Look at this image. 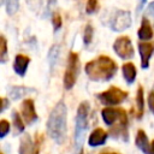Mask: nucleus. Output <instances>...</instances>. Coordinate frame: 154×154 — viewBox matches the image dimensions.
I'll use <instances>...</instances> for the list:
<instances>
[{
  "label": "nucleus",
  "mask_w": 154,
  "mask_h": 154,
  "mask_svg": "<svg viewBox=\"0 0 154 154\" xmlns=\"http://www.w3.org/2000/svg\"><path fill=\"white\" fill-rule=\"evenodd\" d=\"M22 116H23L24 120L28 124H31L37 119V114L35 112L34 101L31 99H26V100L23 101V103H22Z\"/></svg>",
  "instance_id": "9d476101"
},
{
  "label": "nucleus",
  "mask_w": 154,
  "mask_h": 154,
  "mask_svg": "<svg viewBox=\"0 0 154 154\" xmlns=\"http://www.w3.org/2000/svg\"><path fill=\"white\" fill-rule=\"evenodd\" d=\"M38 146L34 144L29 135H24L19 144V154H38Z\"/></svg>",
  "instance_id": "9b49d317"
},
{
  "label": "nucleus",
  "mask_w": 154,
  "mask_h": 154,
  "mask_svg": "<svg viewBox=\"0 0 154 154\" xmlns=\"http://www.w3.org/2000/svg\"><path fill=\"white\" fill-rule=\"evenodd\" d=\"M29 90L28 89H25V88H23V87H14V88H12L11 89V91H10V94L12 95V97L13 99H18V97H22L25 93H28Z\"/></svg>",
  "instance_id": "412c9836"
},
{
  "label": "nucleus",
  "mask_w": 154,
  "mask_h": 154,
  "mask_svg": "<svg viewBox=\"0 0 154 154\" xmlns=\"http://www.w3.org/2000/svg\"><path fill=\"white\" fill-rule=\"evenodd\" d=\"M29 63H30V59H29L26 55L18 54V55H16L14 64H13V69H14V71H16L19 76H24L25 72H26V69H28Z\"/></svg>",
  "instance_id": "4468645a"
},
{
  "label": "nucleus",
  "mask_w": 154,
  "mask_h": 154,
  "mask_svg": "<svg viewBox=\"0 0 154 154\" xmlns=\"http://www.w3.org/2000/svg\"><path fill=\"white\" fill-rule=\"evenodd\" d=\"M140 48V54H141V64L143 69H147L149 65V59L150 55L154 52V45L148 43V42H142L138 45Z\"/></svg>",
  "instance_id": "f8f14e48"
},
{
  "label": "nucleus",
  "mask_w": 154,
  "mask_h": 154,
  "mask_svg": "<svg viewBox=\"0 0 154 154\" xmlns=\"http://www.w3.org/2000/svg\"><path fill=\"white\" fill-rule=\"evenodd\" d=\"M148 154H154V141L150 143V147H149V152Z\"/></svg>",
  "instance_id": "7c9ffc66"
},
{
  "label": "nucleus",
  "mask_w": 154,
  "mask_h": 154,
  "mask_svg": "<svg viewBox=\"0 0 154 154\" xmlns=\"http://www.w3.org/2000/svg\"><path fill=\"white\" fill-rule=\"evenodd\" d=\"M136 103H137V117L141 118L144 111V100H143V89L140 87L137 90V96H136Z\"/></svg>",
  "instance_id": "a211bd4d"
},
{
  "label": "nucleus",
  "mask_w": 154,
  "mask_h": 154,
  "mask_svg": "<svg viewBox=\"0 0 154 154\" xmlns=\"http://www.w3.org/2000/svg\"><path fill=\"white\" fill-rule=\"evenodd\" d=\"M117 72V64L109 58L101 55L85 65V73L93 81H108Z\"/></svg>",
  "instance_id": "f03ea898"
},
{
  "label": "nucleus",
  "mask_w": 154,
  "mask_h": 154,
  "mask_svg": "<svg viewBox=\"0 0 154 154\" xmlns=\"http://www.w3.org/2000/svg\"><path fill=\"white\" fill-rule=\"evenodd\" d=\"M131 25V14L128 11H117L111 20V28L116 31H122Z\"/></svg>",
  "instance_id": "6e6552de"
},
{
  "label": "nucleus",
  "mask_w": 154,
  "mask_h": 154,
  "mask_svg": "<svg viewBox=\"0 0 154 154\" xmlns=\"http://www.w3.org/2000/svg\"><path fill=\"white\" fill-rule=\"evenodd\" d=\"M88 113H89V103L87 101H83L78 106L77 116H76V128H75L76 150H81L83 141H84V134L88 128Z\"/></svg>",
  "instance_id": "7ed1b4c3"
},
{
  "label": "nucleus",
  "mask_w": 154,
  "mask_h": 154,
  "mask_svg": "<svg viewBox=\"0 0 154 154\" xmlns=\"http://www.w3.org/2000/svg\"><path fill=\"white\" fill-rule=\"evenodd\" d=\"M96 6H97V0H88V1H87V6H85L87 13H93V12H95Z\"/></svg>",
  "instance_id": "393cba45"
},
{
  "label": "nucleus",
  "mask_w": 154,
  "mask_h": 154,
  "mask_svg": "<svg viewBox=\"0 0 154 154\" xmlns=\"http://www.w3.org/2000/svg\"><path fill=\"white\" fill-rule=\"evenodd\" d=\"M138 37L141 40H144V41H148V40H150L153 37L152 25L149 24V20L147 18H143V20H142L141 28L138 30Z\"/></svg>",
  "instance_id": "2eb2a0df"
},
{
  "label": "nucleus",
  "mask_w": 154,
  "mask_h": 154,
  "mask_svg": "<svg viewBox=\"0 0 154 154\" xmlns=\"http://www.w3.org/2000/svg\"><path fill=\"white\" fill-rule=\"evenodd\" d=\"M101 114H102L103 122H105L107 125H112V124H114L117 120H120L124 116H126V113H125L124 109H122V108L114 109V108H111V107L103 108L102 112H101Z\"/></svg>",
  "instance_id": "1a4fd4ad"
},
{
  "label": "nucleus",
  "mask_w": 154,
  "mask_h": 154,
  "mask_svg": "<svg viewBox=\"0 0 154 154\" xmlns=\"http://www.w3.org/2000/svg\"><path fill=\"white\" fill-rule=\"evenodd\" d=\"M144 1H146V0H141V5H140V7H141V6L144 4Z\"/></svg>",
  "instance_id": "473e14b6"
},
{
  "label": "nucleus",
  "mask_w": 154,
  "mask_h": 154,
  "mask_svg": "<svg viewBox=\"0 0 154 154\" xmlns=\"http://www.w3.org/2000/svg\"><path fill=\"white\" fill-rule=\"evenodd\" d=\"M6 53H7V45H6V38L1 36V61L4 63L6 59Z\"/></svg>",
  "instance_id": "bb28decb"
},
{
  "label": "nucleus",
  "mask_w": 154,
  "mask_h": 154,
  "mask_svg": "<svg viewBox=\"0 0 154 154\" xmlns=\"http://www.w3.org/2000/svg\"><path fill=\"white\" fill-rule=\"evenodd\" d=\"M106 138H107V132H106L103 129L97 128V129H95V130L90 134L89 140H88V143H89L91 147L101 146V144L105 143Z\"/></svg>",
  "instance_id": "ddd939ff"
},
{
  "label": "nucleus",
  "mask_w": 154,
  "mask_h": 154,
  "mask_svg": "<svg viewBox=\"0 0 154 154\" xmlns=\"http://www.w3.org/2000/svg\"><path fill=\"white\" fill-rule=\"evenodd\" d=\"M1 102H2V107H1V112L6 108V105H7V100L6 99H1Z\"/></svg>",
  "instance_id": "c756f323"
},
{
  "label": "nucleus",
  "mask_w": 154,
  "mask_h": 154,
  "mask_svg": "<svg viewBox=\"0 0 154 154\" xmlns=\"http://www.w3.org/2000/svg\"><path fill=\"white\" fill-rule=\"evenodd\" d=\"M13 123L16 125V129L19 132L24 130V124H23V122H22V119H20V117H19V114L17 112H13Z\"/></svg>",
  "instance_id": "5701e85b"
},
{
  "label": "nucleus",
  "mask_w": 154,
  "mask_h": 154,
  "mask_svg": "<svg viewBox=\"0 0 154 154\" xmlns=\"http://www.w3.org/2000/svg\"><path fill=\"white\" fill-rule=\"evenodd\" d=\"M148 105H149L150 111L154 113V91H152L148 96Z\"/></svg>",
  "instance_id": "cd10ccee"
},
{
  "label": "nucleus",
  "mask_w": 154,
  "mask_h": 154,
  "mask_svg": "<svg viewBox=\"0 0 154 154\" xmlns=\"http://www.w3.org/2000/svg\"><path fill=\"white\" fill-rule=\"evenodd\" d=\"M100 101L105 105H118L120 102H123L126 96H128V93L126 91H123L122 89L119 88H116V87H112L109 88L108 90L101 93L97 95Z\"/></svg>",
  "instance_id": "39448f33"
},
{
  "label": "nucleus",
  "mask_w": 154,
  "mask_h": 154,
  "mask_svg": "<svg viewBox=\"0 0 154 154\" xmlns=\"http://www.w3.org/2000/svg\"><path fill=\"white\" fill-rule=\"evenodd\" d=\"M78 73V55L77 53L71 52L69 55L67 69L64 76V85L66 89H71L76 83V77Z\"/></svg>",
  "instance_id": "20e7f679"
},
{
  "label": "nucleus",
  "mask_w": 154,
  "mask_h": 154,
  "mask_svg": "<svg viewBox=\"0 0 154 154\" xmlns=\"http://www.w3.org/2000/svg\"><path fill=\"white\" fill-rule=\"evenodd\" d=\"M101 154H120V153H114V152H111V153H101Z\"/></svg>",
  "instance_id": "2f4dec72"
},
{
  "label": "nucleus",
  "mask_w": 154,
  "mask_h": 154,
  "mask_svg": "<svg viewBox=\"0 0 154 154\" xmlns=\"http://www.w3.org/2000/svg\"><path fill=\"white\" fill-rule=\"evenodd\" d=\"M26 4L32 12L42 18H46L51 13L52 6L55 5V0H26Z\"/></svg>",
  "instance_id": "0eeeda50"
},
{
  "label": "nucleus",
  "mask_w": 154,
  "mask_h": 154,
  "mask_svg": "<svg viewBox=\"0 0 154 154\" xmlns=\"http://www.w3.org/2000/svg\"><path fill=\"white\" fill-rule=\"evenodd\" d=\"M113 49L122 59H130L134 57V48L128 36L118 37L113 43Z\"/></svg>",
  "instance_id": "423d86ee"
},
{
  "label": "nucleus",
  "mask_w": 154,
  "mask_h": 154,
  "mask_svg": "<svg viewBox=\"0 0 154 154\" xmlns=\"http://www.w3.org/2000/svg\"><path fill=\"white\" fill-rule=\"evenodd\" d=\"M2 4L6 7V12L8 14H13L17 12L19 6V0H2Z\"/></svg>",
  "instance_id": "6ab92c4d"
},
{
  "label": "nucleus",
  "mask_w": 154,
  "mask_h": 154,
  "mask_svg": "<svg viewBox=\"0 0 154 154\" xmlns=\"http://www.w3.org/2000/svg\"><path fill=\"white\" fill-rule=\"evenodd\" d=\"M66 116H67V109L63 101H59L49 114V118L47 122V131H48V135L57 143H63L65 140Z\"/></svg>",
  "instance_id": "f257e3e1"
},
{
  "label": "nucleus",
  "mask_w": 154,
  "mask_h": 154,
  "mask_svg": "<svg viewBox=\"0 0 154 154\" xmlns=\"http://www.w3.org/2000/svg\"><path fill=\"white\" fill-rule=\"evenodd\" d=\"M52 22H53V26H54V30H55V31H57L58 29H60V26H61V17H60V14L54 13Z\"/></svg>",
  "instance_id": "a878e982"
},
{
  "label": "nucleus",
  "mask_w": 154,
  "mask_h": 154,
  "mask_svg": "<svg viewBox=\"0 0 154 154\" xmlns=\"http://www.w3.org/2000/svg\"><path fill=\"white\" fill-rule=\"evenodd\" d=\"M10 131V123L5 119L0 122V137H5L6 134Z\"/></svg>",
  "instance_id": "b1692460"
},
{
  "label": "nucleus",
  "mask_w": 154,
  "mask_h": 154,
  "mask_svg": "<svg viewBox=\"0 0 154 154\" xmlns=\"http://www.w3.org/2000/svg\"><path fill=\"white\" fill-rule=\"evenodd\" d=\"M58 57H59V46H53L48 52V61H49L52 69L55 65V63L58 60Z\"/></svg>",
  "instance_id": "aec40b11"
},
{
  "label": "nucleus",
  "mask_w": 154,
  "mask_h": 154,
  "mask_svg": "<svg viewBox=\"0 0 154 154\" xmlns=\"http://www.w3.org/2000/svg\"><path fill=\"white\" fill-rule=\"evenodd\" d=\"M136 144L137 147L144 152L146 154H148L149 152V147H150V143L148 142V138H147V135L143 130H138L137 131V136H136Z\"/></svg>",
  "instance_id": "dca6fc26"
},
{
  "label": "nucleus",
  "mask_w": 154,
  "mask_h": 154,
  "mask_svg": "<svg viewBox=\"0 0 154 154\" xmlns=\"http://www.w3.org/2000/svg\"><path fill=\"white\" fill-rule=\"evenodd\" d=\"M147 13L153 18V23H154V1L149 4V6L147 7Z\"/></svg>",
  "instance_id": "c85d7f7f"
},
{
  "label": "nucleus",
  "mask_w": 154,
  "mask_h": 154,
  "mask_svg": "<svg viewBox=\"0 0 154 154\" xmlns=\"http://www.w3.org/2000/svg\"><path fill=\"white\" fill-rule=\"evenodd\" d=\"M123 75L124 78L126 79L128 83H132L136 78V67L134 64L128 63L125 65H123Z\"/></svg>",
  "instance_id": "f3484780"
},
{
  "label": "nucleus",
  "mask_w": 154,
  "mask_h": 154,
  "mask_svg": "<svg viewBox=\"0 0 154 154\" xmlns=\"http://www.w3.org/2000/svg\"><path fill=\"white\" fill-rule=\"evenodd\" d=\"M93 32H94V30H93L91 25L88 24V25L85 26L84 35H83V41H84L85 45H89V43H90V41H91V38H93Z\"/></svg>",
  "instance_id": "4be33fe9"
}]
</instances>
